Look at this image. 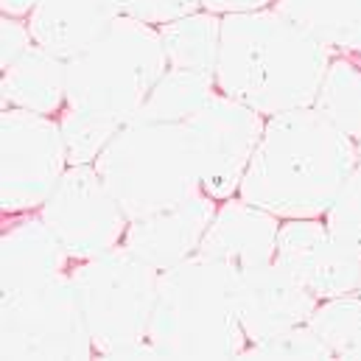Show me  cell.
I'll return each mask as SVG.
<instances>
[{"label": "cell", "mask_w": 361, "mask_h": 361, "mask_svg": "<svg viewBox=\"0 0 361 361\" xmlns=\"http://www.w3.org/2000/svg\"><path fill=\"white\" fill-rule=\"evenodd\" d=\"M235 274L199 252L160 271L149 325L157 359H241L247 336L235 314Z\"/></svg>", "instance_id": "4"}, {"label": "cell", "mask_w": 361, "mask_h": 361, "mask_svg": "<svg viewBox=\"0 0 361 361\" xmlns=\"http://www.w3.org/2000/svg\"><path fill=\"white\" fill-rule=\"evenodd\" d=\"M359 160L322 112L286 109L264 123L238 196L277 219H322Z\"/></svg>", "instance_id": "2"}, {"label": "cell", "mask_w": 361, "mask_h": 361, "mask_svg": "<svg viewBox=\"0 0 361 361\" xmlns=\"http://www.w3.org/2000/svg\"><path fill=\"white\" fill-rule=\"evenodd\" d=\"M331 51L274 6L221 17L216 90L258 115L311 106Z\"/></svg>", "instance_id": "3"}, {"label": "cell", "mask_w": 361, "mask_h": 361, "mask_svg": "<svg viewBox=\"0 0 361 361\" xmlns=\"http://www.w3.org/2000/svg\"><path fill=\"white\" fill-rule=\"evenodd\" d=\"M219 202L204 190L154 210L149 216L132 219L123 235V247L157 271H166L199 252V244L216 216Z\"/></svg>", "instance_id": "13"}, {"label": "cell", "mask_w": 361, "mask_h": 361, "mask_svg": "<svg viewBox=\"0 0 361 361\" xmlns=\"http://www.w3.org/2000/svg\"><path fill=\"white\" fill-rule=\"evenodd\" d=\"M359 294H361V280H359Z\"/></svg>", "instance_id": "29"}, {"label": "cell", "mask_w": 361, "mask_h": 361, "mask_svg": "<svg viewBox=\"0 0 361 361\" xmlns=\"http://www.w3.org/2000/svg\"><path fill=\"white\" fill-rule=\"evenodd\" d=\"M121 17L123 0H39L28 14L31 37L59 59H73L95 45Z\"/></svg>", "instance_id": "15"}, {"label": "cell", "mask_w": 361, "mask_h": 361, "mask_svg": "<svg viewBox=\"0 0 361 361\" xmlns=\"http://www.w3.org/2000/svg\"><path fill=\"white\" fill-rule=\"evenodd\" d=\"M311 331L331 348L334 359H361V294L319 300L311 319Z\"/></svg>", "instance_id": "22"}, {"label": "cell", "mask_w": 361, "mask_h": 361, "mask_svg": "<svg viewBox=\"0 0 361 361\" xmlns=\"http://www.w3.org/2000/svg\"><path fill=\"white\" fill-rule=\"evenodd\" d=\"M311 106L322 112L361 154V65L353 62V56L339 54L331 59Z\"/></svg>", "instance_id": "20"}, {"label": "cell", "mask_w": 361, "mask_h": 361, "mask_svg": "<svg viewBox=\"0 0 361 361\" xmlns=\"http://www.w3.org/2000/svg\"><path fill=\"white\" fill-rule=\"evenodd\" d=\"M274 264L317 300L359 291L361 258L319 219H286L277 230Z\"/></svg>", "instance_id": "11"}, {"label": "cell", "mask_w": 361, "mask_h": 361, "mask_svg": "<svg viewBox=\"0 0 361 361\" xmlns=\"http://www.w3.org/2000/svg\"><path fill=\"white\" fill-rule=\"evenodd\" d=\"M0 154V207L6 216L42 207L71 166L59 121L14 106L3 109Z\"/></svg>", "instance_id": "8"}, {"label": "cell", "mask_w": 361, "mask_h": 361, "mask_svg": "<svg viewBox=\"0 0 361 361\" xmlns=\"http://www.w3.org/2000/svg\"><path fill=\"white\" fill-rule=\"evenodd\" d=\"M39 216L71 261H87L121 247L129 227L126 210L101 180L95 163L68 166Z\"/></svg>", "instance_id": "9"}, {"label": "cell", "mask_w": 361, "mask_h": 361, "mask_svg": "<svg viewBox=\"0 0 361 361\" xmlns=\"http://www.w3.org/2000/svg\"><path fill=\"white\" fill-rule=\"evenodd\" d=\"M76 297L101 359H157L149 325L157 302L160 271L123 244L79 261L71 269Z\"/></svg>", "instance_id": "6"}, {"label": "cell", "mask_w": 361, "mask_h": 361, "mask_svg": "<svg viewBox=\"0 0 361 361\" xmlns=\"http://www.w3.org/2000/svg\"><path fill=\"white\" fill-rule=\"evenodd\" d=\"M3 48H0V62H3V71L8 65H14L31 45H34V37H31V28H28V20H20V17H3Z\"/></svg>", "instance_id": "26"}, {"label": "cell", "mask_w": 361, "mask_h": 361, "mask_svg": "<svg viewBox=\"0 0 361 361\" xmlns=\"http://www.w3.org/2000/svg\"><path fill=\"white\" fill-rule=\"evenodd\" d=\"M0 356L6 361L95 356L71 271L42 286L3 294Z\"/></svg>", "instance_id": "7"}, {"label": "cell", "mask_w": 361, "mask_h": 361, "mask_svg": "<svg viewBox=\"0 0 361 361\" xmlns=\"http://www.w3.org/2000/svg\"><path fill=\"white\" fill-rule=\"evenodd\" d=\"M95 169L129 221L202 190V160L188 121L132 118L98 154Z\"/></svg>", "instance_id": "5"}, {"label": "cell", "mask_w": 361, "mask_h": 361, "mask_svg": "<svg viewBox=\"0 0 361 361\" xmlns=\"http://www.w3.org/2000/svg\"><path fill=\"white\" fill-rule=\"evenodd\" d=\"M3 106L56 115L68 104V62L37 42L3 71Z\"/></svg>", "instance_id": "17"}, {"label": "cell", "mask_w": 361, "mask_h": 361, "mask_svg": "<svg viewBox=\"0 0 361 361\" xmlns=\"http://www.w3.org/2000/svg\"><path fill=\"white\" fill-rule=\"evenodd\" d=\"M169 71L160 28L121 17L85 54L68 59V104L59 115L71 166L95 163L143 109Z\"/></svg>", "instance_id": "1"}, {"label": "cell", "mask_w": 361, "mask_h": 361, "mask_svg": "<svg viewBox=\"0 0 361 361\" xmlns=\"http://www.w3.org/2000/svg\"><path fill=\"white\" fill-rule=\"evenodd\" d=\"M280 219L238 199H224L199 244V255L233 271H247L274 261Z\"/></svg>", "instance_id": "14"}, {"label": "cell", "mask_w": 361, "mask_h": 361, "mask_svg": "<svg viewBox=\"0 0 361 361\" xmlns=\"http://www.w3.org/2000/svg\"><path fill=\"white\" fill-rule=\"evenodd\" d=\"M188 123L199 146L202 190L216 202L235 196L261 140L264 115L216 90Z\"/></svg>", "instance_id": "10"}, {"label": "cell", "mask_w": 361, "mask_h": 361, "mask_svg": "<svg viewBox=\"0 0 361 361\" xmlns=\"http://www.w3.org/2000/svg\"><path fill=\"white\" fill-rule=\"evenodd\" d=\"M213 92H216V79L202 76V73H190V71L169 68L135 118L188 121L190 115H196L207 104V98Z\"/></svg>", "instance_id": "21"}, {"label": "cell", "mask_w": 361, "mask_h": 361, "mask_svg": "<svg viewBox=\"0 0 361 361\" xmlns=\"http://www.w3.org/2000/svg\"><path fill=\"white\" fill-rule=\"evenodd\" d=\"M160 37H163V48L169 56V68L216 79L219 39H221V17L219 14L193 11L182 20L160 25Z\"/></svg>", "instance_id": "19"}, {"label": "cell", "mask_w": 361, "mask_h": 361, "mask_svg": "<svg viewBox=\"0 0 361 361\" xmlns=\"http://www.w3.org/2000/svg\"><path fill=\"white\" fill-rule=\"evenodd\" d=\"M68 252L42 221V216H28L6 227L0 241V288L3 294H17L42 286L68 269Z\"/></svg>", "instance_id": "16"}, {"label": "cell", "mask_w": 361, "mask_h": 361, "mask_svg": "<svg viewBox=\"0 0 361 361\" xmlns=\"http://www.w3.org/2000/svg\"><path fill=\"white\" fill-rule=\"evenodd\" d=\"M277 0H202L204 11L213 14H241V11H261V8H271Z\"/></svg>", "instance_id": "27"}, {"label": "cell", "mask_w": 361, "mask_h": 361, "mask_svg": "<svg viewBox=\"0 0 361 361\" xmlns=\"http://www.w3.org/2000/svg\"><path fill=\"white\" fill-rule=\"evenodd\" d=\"M274 8L328 51L361 56V0H277Z\"/></svg>", "instance_id": "18"}, {"label": "cell", "mask_w": 361, "mask_h": 361, "mask_svg": "<svg viewBox=\"0 0 361 361\" xmlns=\"http://www.w3.org/2000/svg\"><path fill=\"white\" fill-rule=\"evenodd\" d=\"M37 3L39 0H0V6H3V14L6 17H25L28 20V14L37 8Z\"/></svg>", "instance_id": "28"}, {"label": "cell", "mask_w": 361, "mask_h": 361, "mask_svg": "<svg viewBox=\"0 0 361 361\" xmlns=\"http://www.w3.org/2000/svg\"><path fill=\"white\" fill-rule=\"evenodd\" d=\"M241 359H334V353L305 322L283 334H274L264 342L247 345Z\"/></svg>", "instance_id": "23"}, {"label": "cell", "mask_w": 361, "mask_h": 361, "mask_svg": "<svg viewBox=\"0 0 361 361\" xmlns=\"http://www.w3.org/2000/svg\"><path fill=\"white\" fill-rule=\"evenodd\" d=\"M126 3V14L146 23V25H166V23H174L182 20L193 11H199L202 0H123Z\"/></svg>", "instance_id": "25"}, {"label": "cell", "mask_w": 361, "mask_h": 361, "mask_svg": "<svg viewBox=\"0 0 361 361\" xmlns=\"http://www.w3.org/2000/svg\"><path fill=\"white\" fill-rule=\"evenodd\" d=\"M317 302V297L294 283L274 261L235 274V314L247 345L305 325Z\"/></svg>", "instance_id": "12"}, {"label": "cell", "mask_w": 361, "mask_h": 361, "mask_svg": "<svg viewBox=\"0 0 361 361\" xmlns=\"http://www.w3.org/2000/svg\"><path fill=\"white\" fill-rule=\"evenodd\" d=\"M328 227L361 258V160L325 213Z\"/></svg>", "instance_id": "24"}]
</instances>
